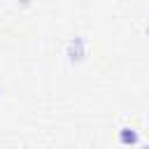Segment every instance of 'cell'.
I'll return each mask as SVG.
<instances>
[{
	"label": "cell",
	"mask_w": 149,
	"mask_h": 149,
	"mask_svg": "<svg viewBox=\"0 0 149 149\" xmlns=\"http://www.w3.org/2000/svg\"><path fill=\"white\" fill-rule=\"evenodd\" d=\"M86 54H88V42H86V37H81V35L72 37V40L65 44V56H68L70 63H81V61L86 58Z\"/></svg>",
	"instance_id": "1"
},
{
	"label": "cell",
	"mask_w": 149,
	"mask_h": 149,
	"mask_svg": "<svg viewBox=\"0 0 149 149\" xmlns=\"http://www.w3.org/2000/svg\"><path fill=\"white\" fill-rule=\"evenodd\" d=\"M116 140L121 147H137L140 144V130L133 126H121L116 130Z\"/></svg>",
	"instance_id": "2"
},
{
	"label": "cell",
	"mask_w": 149,
	"mask_h": 149,
	"mask_svg": "<svg viewBox=\"0 0 149 149\" xmlns=\"http://www.w3.org/2000/svg\"><path fill=\"white\" fill-rule=\"evenodd\" d=\"M137 149H149V142L147 144H137Z\"/></svg>",
	"instance_id": "3"
},
{
	"label": "cell",
	"mask_w": 149,
	"mask_h": 149,
	"mask_svg": "<svg viewBox=\"0 0 149 149\" xmlns=\"http://www.w3.org/2000/svg\"><path fill=\"white\" fill-rule=\"evenodd\" d=\"M147 35H149V26H147Z\"/></svg>",
	"instance_id": "4"
},
{
	"label": "cell",
	"mask_w": 149,
	"mask_h": 149,
	"mask_svg": "<svg viewBox=\"0 0 149 149\" xmlns=\"http://www.w3.org/2000/svg\"><path fill=\"white\" fill-rule=\"evenodd\" d=\"M0 93H2V91H0Z\"/></svg>",
	"instance_id": "5"
}]
</instances>
